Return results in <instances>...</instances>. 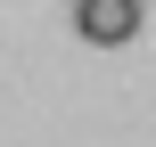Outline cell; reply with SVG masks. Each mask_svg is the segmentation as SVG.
<instances>
[{
	"label": "cell",
	"instance_id": "obj_1",
	"mask_svg": "<svg viewBox=\"0 0 156 147\" xmlns=\"http://www.w3.org/2000/svg\"><path fill=\"white\" fill-rule=\"evenodd\" d=\"M74 25H82V41L123 49V41L140 33V0H74Z\"/></svg>",
	"mask_w": 156,
	"mask_h": 147
}]
</instances>
